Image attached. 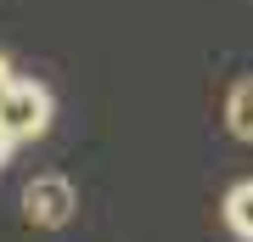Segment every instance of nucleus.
<instances>
[{"label": "nucleus", "mask_w": 253, "mask_h": 242, "mask_svg": "<svg viewBox=\"0 0 253 242\" xmlns=\"http://www.w3.org/2000/svg\"><path fill=\"white\" fill-rule=\"evenodd\" d=\"M51 113H56L51 90L34 85V79H17L6 90V101H0V130H6L11 141H40V135L51 130Z\"/></svg>", "instance_id": "nucleus-1"}, {"label": "nucleus", "mask_w": 253, "mask_h": 242, "mask_svg": "<svg viewBox=\"0 0 253 242\" xmlns=\"http://www.w3.org/2000/svg\"><path fill=\"white\" fill-rule=\"evenodd\" d=\"M73 208H79V192H73V180H62V175H34L23 186V214H28V225H40V231L68 225Z\"/></svg>", "instance_id": "nucleus-2"}, {"label": "nucleus", "mask_w": 253, "mask_h": 242, "mask_svg": "<svg viewBox=\"0 0 253 242\" xmlns=\"http://www.w3.org/2000/svg\"><path fill=\"white\" fill-rule=\"evenodd\" d=\"M225 130L236 141H253V79H236L225 90Z\"/></svg>", "instance_id": "nucleus-3"}, {"label": "nucleus", "mask_w": 253, "mask_h": 242, "mask_svg": "<svg viewBox=\"0 0 253 242\" xmlns=\"http://www.w3.org/2000/svg\"><path fill=\"white\" fill-rule=\"evenodd\" d=\"M225 225H231L236 237L253 242V180H242V186L225 192Z\"/></svg>", "instance_id": "nucleus-4"}, {"label": "nucleus", "mask_w": 253, "mask_h": 242, "mask_svg": "<svg viewBox=\"0 0 253 242\" xmlns=\"http://www.w3.org/2000/svg\"><path fill=\"white\" fill-rule=\"evenodd\" d=\"M17 85V73H11V56H0V101H6V90Z\"/></svg>", "instance_id": "nucleus-5"}, {"label": "nucleus", "mask_w": 253, "mask_h": 242, "mask_svg": "<svg viewBox=\"0 0 253 242\" xmlns=\"http://www.w3.org/2000/svg\"><path fill=\"white\" fill-rule=\"evenodd\" d=\"M11 146H17V141H11L6 130H0V169H6V158H11Z\"/></svg>", "instance_id": "nucleus-6"}]
</instances>
